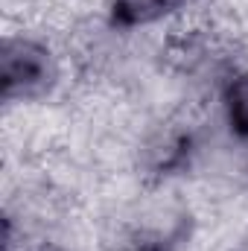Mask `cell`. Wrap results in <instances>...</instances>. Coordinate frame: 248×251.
Here are the masks:
<instances>
[{"instance_id": "cell-6", "label": "cell", "mask_w": 248, "mask_h": 251, "mask_svg": "<svg viewBox=\"0 0 248 251\" xmlns=\"http://www.w3.org/2000/svg\"><path fill=\"white\" fill-rule=\"evenodd\" d=\"M231 251H248V231L240 237V240H237V246H234Z\"/></svg>"}, {"instance_id": "cell-2", "label": "cell", "mask_w": 248, "mask_h": 251, "mask_svg": "<svg viewBox=\"0 0 248 251\" xmlns=\"http://www.w3.org/2000/svg\"><path fill=\"white\" fill-rule=\"evenodd\" d=\"M196 234V216L170 187H152L117 222V251H187Z\"/></svg>"}, {"instance_id": "cell-5", "label": "cell", "mask_w": 248, "mask_h": 251, "mask_svg": "<svg viewBox=\"0 0 248 251\" xmlns=\"http://www.w3.org/2000/svg\"><path fill=\"white\" fill-rule=\"evenodd\" d=\"M21 251H76V249L62 243V240H56V237H44V240H35V243L24 246Z\"/></svg>"}, {"instance_id": "cell-3", "label": "cell", "mask_w": 248, "mask_h": 251, "mask_svg": "<svg viewBox=\"0 0 248 251\" xmlns=\"http://www.w3.org/2000/svg\"><path fill=\"white\" fill-rule=\"evenodd\" d=\"M196 3L198 0H102L99 21L111 32L134 38L187 24V15Z\"/></svg>"}, {"instance_id": "cell-4", "label": "cell", "mask_w": 248, "mask_h": 251, "mask_svg": "<svg viewBox=\"0 0 248 251\" xmlns=\"http://www.w3.org/2000/svg\"><path fill=\"white\" fill-rule=\"evenodd\" d=\"M216 123L240 146L248 149V64H237L213 94Z\"/></svg>"}, {"instance_id": "cell-1", "label": "cell", "mask_w": 248, "mask_h": 251, "mask_svg": "<svg viewBox=\"0 0 248 251\" xmlns=\"http://www.w3.org/2000/svg\"><path fill=\"white\" fill-rule=\"evenodd\" d=\"M70 56L44 29H6L0 41V94L9 108H32L56 100L67 85Z\"/></svg>"}]
</instances>
